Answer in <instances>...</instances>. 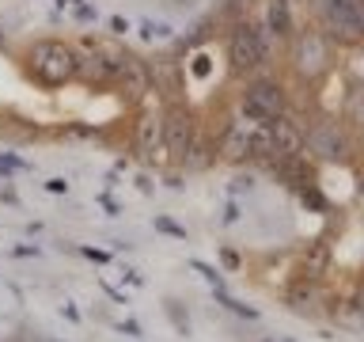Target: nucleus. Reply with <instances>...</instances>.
Instances as JSON below:
<instances>
[{
	"label": "nucleus",
	"instance_id": "nucleus-1",
	"mask_svg": "<svg viewBox=\"0 0 364 342\" xmlns=\"http://www.w3.org/2000/svg\"><path fill=\"white\" fill-rule=\"evenodd\" d=\"M27 73L46 88H61L76 76V50L61 38H42L27 50Z\"/></svg>",
	"mask_w": 364,
	"mask_h": 342
},
{
	"label": "nucleus",
	"instance_id": "nucleus-2",
	"mask_svg": "<svg viewBox=\"0 0 364 342\" xmlns=\"http://www.w3.org/2000/svg\"><path fill=\"white\" fill-rule=\"evenodd\" d=\"M110 65H114V84L125 91V99L136 103L152 91V68H148V61H141L136 53L110 50Z\"/></svg>",
	"mask_w": 364,
	"mask_h": 342
},
{
	"label": "nucleus",
	"instance_id": "nucleus-3",
	"mask_svg": "<svg viewBox=\"0 0 364 342\" xmlns=\"http://www.w3.org/2000/svg\"><path fill=\"white\" fill-rule=\"evenodd\" d=\"M318 19H323L326 34H334L338 42H360V16L353 0H318Z\"/></svg>",
	"mask_w": 364,
	"mask_h": 342
},
{
	"label": "nucleus",
	"instance_id": "nucleus-4",
	"mask_svg": "<svg viewBox=\"0 0 364 342\" xmlns=\"http://www.w3.org/2000/svg\"><path fill=\"white\" fill-rule=\"evenodd\" d=\"M243 114L247 118H258V122H273L284 114V91L281 84H273V80H255V84H247L243 91Z\"/></svg>",
	"mask_w": 364,
	"mask_h": 342
},
{
	"label": "nucleus",
	"instance_id": "nucleus-5",
	"mask_svg": "<svg viewBox=\"0 0 364 342\" xmlns=\"http://www.w3.org/2000/svg\"><path fill=\"white\" fill-rule=\"evenodd\" d=\"M262 57H266L262 34L255 27H247V23H239L232 31V38H228V61H232V68L235 73H250V68L262 65Z\"/></svg>",
	"mask_w": 364,
	"mask_h": 342
},
{
	"label": "nucleus",
	"instance_id": "nucleus-6",
	"mask_svg": "<svg viewBox=\"0 0 364 342\" xmlns=\"http://www.w3.org/2000/svg\"><path fill=\"white\" fill-rule=\"evenodd\" d=\"M292 65H296V73H300L304 80L323 76L330 68V46H326V38H318V34H304V38H296Z\"/></svg>",
	"mask_w": 364,
	"mask_h": 342
},
{
	"label": "nucleus",
	"instance_id": "nucleus-7",
	"mask_svg": "<svg viewBox=\"0 0 364 342\" xmlns=\"http://www.w3.org/2000/svg\"><path fill=\"white\" fill-rule=\"evenodd\" d=\"M307 152H315L318 160H346L349 137L338 122H315L307 130Z\"/></svg>",
	"mask_w": 364,
	"mask_h": 342
},
{
	"label": "nucleus",
	"instance_id": "nucleus-8",
	"mask_svg": "<svg viewBox=\"0 0 364 342\" xmlns=\"http://www.w3.org/2000/svg\"><path fill=\"white\" fill-rule=\"evenodd\" d=\"M164 145H167L171 156L186 160V152L193 148V118H190V110L171 107L164 114Z\"/></svg>",
	"mask_w": 364,
	"mask_h": 342
},
{
	"label": "nucleus",
	"instance_id": "nucleus-9",
	"mask_svg": "<svg viewBox=\"0 0 364 342\" xmlns=\"http://www.w3.org/2000/svg\"><path fill=\"white\" fill-rule=\"evenodd\" d=\"M76 76L84 80V84H110L114 80V65H110V50H102V46H95L91 53H76Z\"/></svg>",
	"mask_w": 364,
	"mask_h": 342
},
{
	"label": "nucleus",
	"instance_id": "nucleus-10",
	"mask_svg": "<svg viewBox=\"0 0 364 342\" xmlns=\"http://www.w3.org/2000/svg\"><path fill=\"white\" fill-rule=\"evenodd\" d=\"M159 152H167V145H164V118H159V114H141V122H136V156L152 160Z\"/></svg>",
	"mask_w": 364,
	"mask_h": 342
},
{
	"label": "nucleus",
	"instance_id": "nucleus-11",
	"mask_svg": "<svg viewBox=\"0 0 364 342\" xmlns=\"http://www.w3.org/2000/svg\"><path fill=\"white\" fill-rule=\"evenodd\" d=\"M266 23L277 38H289L292 34V16H289V0H269V11H266Z\"/></svg>",
	"mask_w": 364,
	"mask_h": 342
},
{
	"label": "nucleus",
	"instance_id": "nucleus-12",
	"mask_svg": "<svg viewBox=\"0 0 364 342\" xmlns=\"http://www.w3.org/2000/svg\"><path fill=\"white\" fill-rule=\"evenodd\" d=\"M152 84H159V88H167L171 95H175L178 91V73H175V61H171V57H156L152 65Z\"/></svg>",
	"mask_w": 364,
	"mask_h": 342
},
{
	"label": "nucleus",
	"instance_id": "nucleus-13",
	"mask_svg": "<svg viewBox=\"0 0 364 342\" xmlns=\"http://www.w3.org/2000/svg\"><path fill=\"white\" fill-rule=\"evenodd\" d=\"M224 156H228V160L250 156V133H243V130H232V133H228V141H224Z\"/></svg>",
	"mask_w": 364,
	"mask_h": 342
},
{
	"label": "nucleus",
	"instance_id": "nucleus-14",
	"mask_svg": "<svg viewBox=\"0 0 364 342\" xmlns=\"http://www.w3.org/2000/svg\"><path fill=\"white\" fill-rule=\"evenodd\" d=\"M289 301H292V308H307V304H311L315 301V285H311V278H300V281H296L292 285V289H289Z\"/></svg>",
	"mask_w": 364,
	"mask_h": 342
},
{
	"label": "nucleus",
	"instance_id": "nucleus-15",
	"mask_svg": "<svg viewBox=\"0 0 364 342\" xmlns=\"http://www.w3.org/2000/svg\"><path fill=\"white\" fill-rule=\"evenodd\" d=\"M346 114H349V122L364 125V84H357V88L349 91V99H346Z\"/></svg>",
	"mask_w": 364,
	"mask_h": 342
},
{
	"label": "nucleus",
	"instance_id": "nucleus-16",
	"mask_svg": "<svg viewBox=\"0 0 364 342\" xmlns=\"http://www.w3.org/2000/svg\"><path fill=\"white\" fill-rule=\"evenodd\" d=\"M296 194H300V202H304V205H311V209H318V213H326V198H323V194H318V190L311 187V182H307L304 190H296Z\"/></svg>",
	"mask_w": 364,
	"mask_h": 342
},
{
	"label": "nucleus",
	"instance_id": "nucleus-17",
	"mask_svg": "<svg viewBox=\"0 0 364 342\" xmlns=\"http://www.w3.org/2000/svg\"><path fill=\"white\" fill-rule=\"evenodd\" d=\"M357 4V16H360V31H364V0H353Z\"/></svg>",
	"mask_w": 364,
	"mask_h": 342
},
{
	"label": "nucleus",
	"instance_id": "nucleus-18",
	"mask_svg": "<svg viewBox=\"0 0 364 342\" xmlns=\"http://www.w3.org/2000/svg\"><path fill=\"white\" fill-rule=\"evenodd\" d=\"M360 194H364V179H360Z\"/></svg>",
	"mask_w": 364,
	"mask_h": 342
}]
</instances>
